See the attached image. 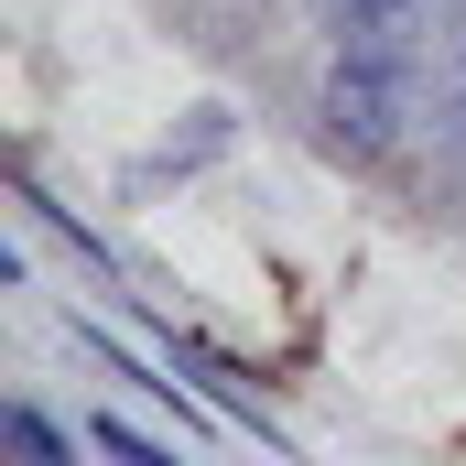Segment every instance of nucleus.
Listing matches in <instances>:
<instances>
[{
    "label": "nucleus",
    "mask_w": 466,
    "mask_h": 466,
    "mask_svg": "<svg viewBox=\"0 0 466 466\" xmlns=\"http://www.w3.org/2000/svg\"><path fill=\"white\" fill-rule=\"evenodd\" d=\"M0 434H11V456H22V466H76V456H66V434H55L33 401H11V412H0Z\"/></svg>",
    "instance_id": "nucleus-2"
},
{
    "label": "nucleus",
    "mask_w": 466,
    "mask_h": 466,
    "mask_svg": "<svg viewBox=\"0 0 466 466\" xmlns=\"http://www.w3.org/2000/svg\"><path fill=\"white\" fill-rule=\"evenodd\" d=\"M434 22H445V0H326V87H315V119H326L337 152L380 163V152L412 141Z\"/></svg>",
    "instance_id": "nucleus-1"
},
{
    "label": "nucleus",
    "mask_w": 466,
    "mask_h": 466,
    "mask_svg": "<svg viewBox=\"0 0 466 466\" xmlns=\"http://www.w3.org/2000/svg\"><path fill=\"white\" fill-rule=\"evenodd\" d=\"M87 445H98V456H109V466H174V456H163V445H141V434H130V423H109V412L87 423Z\"/></svg>",
    "instance_id": "nucleus-3"
}]
</instances>
